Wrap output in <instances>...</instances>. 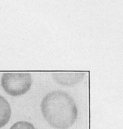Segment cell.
Wrapping results in <instances>:
<instances>
[{"label":"cell","mask_w":123,"mask_h":129,"mask_svg":"<svg viewBox=\"0 0 123 129\" xmlns=\"http://www.w3.org/2000/svg\"><path fill=\"white\" fill-rule=\"evenodd\" d=\"M11 113V107L8 102L0 95V128L8 122Z\"/></svg>","instance_id":"4"},{"label":"cell","mask_w":123,"mask_h":129,"mask_svg":"<svg viewBox=\"0 0 123 129\" xmlns=\"http://www.w3.org/2000/svg\"><path fill=\"white\" fill-rule=\"evenodd\" d=\"M84 75V73H54L53 77L59 84L72 86L79 82Z\"/></svg>","instance_id":"3"},{"label":"cell","mask_w":123,"mask_h":129,"mask_svg":"<svg viewBox=\"0 0 123 129\" xmlns=\"http://www.w3.org/2000/svg\"><path fill=\"white\" fill-rule=\"evenodd\" d=\"M10 129H36L35 127L29 122L20 121L14 124Z\"/></svg>","instance_id":"5"},{"label":"cell","mask_w":123,"mask_h":129,"mask_svg":"<svg viewBox=\"0 0 123 129\" xmlns=\"http://www.w3.org/2000/svg\"><path fill=\"white\" fill-rule=\"evenodd\" d=\"M41 110L47 122L57 129L70 128L78 116L73 98L63 91L48 93L41 103Z\"/></svg>","instance_id":"1"},{"label":"cell","mask_w":123,"mask_h":129,"mask_svg":"<svg viewBox=\"0 0 123 129\" xmlns=\"http://www.w3.org/2000/svg\"><path fill=\"white\" fill-rule=\"evenodd\" d=\"M32 83L33 79L30 73H4L1 79L3 89L6 93L14 97L26 94L30 89Z\"/></svg>","instance_id":"2"}]
</instances>
